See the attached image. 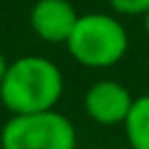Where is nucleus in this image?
Here are the masks:
<instances>
[{"label":"nucleus","instance_id":"nucleus-6","mask_svg":"<svg viewBox=\"0 0 149 149\" xmlns=\"http://www.w3.org/2000/svg\"><path fill=\"white\" fill-rule=\"evenodd\" d=\"M123 130L128 137V149H149V95L133 100Z\"/></svg>","mask_w":149,"mask_h":149},{"label":"nucleus","instance_id":"nucleus-9","mask_svg":"<svg viewBox=\"0 0 149 149\" xmlns=\"http://www.w3.org/2000/svg\"><path fill=\"white\" fill-rule=\"evenodd\" d=\"M144 30H147V35H149V12L144 14Z\"/></svg>","mask_w":149,"mask_h":149},{"label":"nucleus","instance_id":"nucleus-2","mask_svg":"<svg viewBox=\"0 0 149 149\" xmlns=\"http://www.w3.org/2000/svg\"><path fill=\"white\" fill-rule=\"evenodd\" d=\"M65 47L70 56L84 68H112L128 51V33L116 16L88 12L79 14Z\"/></svg>","mask_w":149,"mask_h":149},{"label":"nucleus","instance_id":"nucleus-5","mask_svg":"<svg viewBox=\"0 0 149 149\" xmlns=\"http://www.w3.org/2000/svg\"><path fill=\"white\" fill-rule=\"evenodd\" d=\"M79 14L70 0H37L30 7V28L33 33L49 44H65Z\"/></svg>","mask_w":149,"mask_h":149},{"label":"nucleus","instance_id":"nucleus-8","mask_svg":"<svg viewBox=\"0 0 149 149\" xmlns=\"http://www.w3.org/2000/svg\"><path fill=\"white\" fill-rule=\"evenodd\" d=\"M7 65H9V61H7V58H5V54L0 51V81H2L5 72H7Z\"/></svg>","mask_w":149,"mask_h":149},{"label":"nucleus","instance_id":"nucleus-4","mask_svg":"<svg viewBox=\"0 0 149 149\" xmlns=\"http://www.w3.org/2000/svg\"><path fill=\"white\" fill-rule=\"evenodd\" d=\"M130 91L116 79H100L84 93V112L98 126H123L130 105Z\"/></svg>","mask_w":149,"mask_h":149},{"label":"nucleus","instance_id":"nucleus-1","mask_svg":"<svg viewBox=\"0 0 149 149\" xmlns=\"http://www.w3.org/2000/svg\"><path fill=\"white\" fill-rule=\"evenodd\" d=\"M65 81L61 68L44 56H19L0 81V102L9 114L56 109Z\"/></svg>","mask_w":149,"mask_h":149},{"label":"nucleus","instance_id":"nucleus-3","mask_svg":"<svg viewBox=\"0 0 149 149\" xmlns=\"http://www.w3.org/2000/svg\"><path fill=\"white\" fill-rule=\"evenodd\" d=\"M2 149H77L74 123L58 109L12 114L0 128Z\"/></svg>","mask_w":149,"mask_h":149},{"label":"nucleus","instance_id":"nucleus-10","mask_svg":"<svg viewBox=\"0 0 149 149\" xmlns=\"http://www.w3.org/2000/svg\"><path fill=\"white\" fill-rule=\"evenodd\" d=\"M0 149H2V144H0Z\"/></svg>","mask_w":149,"mask_h":149},{"label":"nucleus","instance_id":"nucleus-7","mask_svg":"<svg viewBox=\"0 0 149 149\" xmlns=\"http://www.w3.org/2000/svg\"><path fill=\"white\" fill-rule=\"evenodd\" d=\"M107 2L116 14H126V16H137L149 12V0H107Z\"/></svg>","mask_w":149,"mask_h":149}]
</instances>
